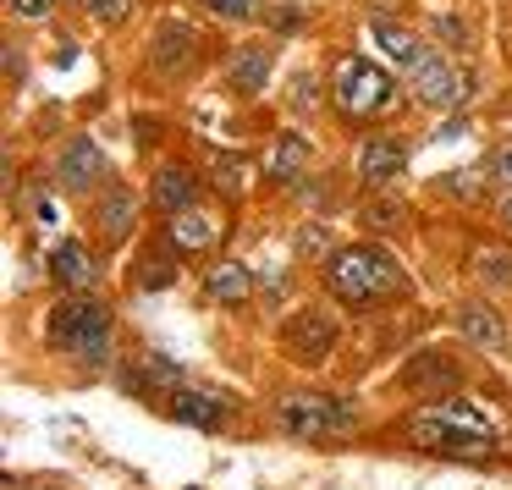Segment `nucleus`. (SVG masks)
Returning <instances> with one entry per match:
<instances>
[{"label":"nucleus","mask_w":512,"mask_h":490,"mask_svg":"<svg viewBox=\"0 0 512 490\" xmlns=\"http://www.w3.org/2000/svg\"><path fill=\"white\" fill-rule=\"evenodd\" d=\"M408 435L419 446H430V452H452V457H479V452H496L501 430L496 419H490L485 408H474V402H441V408H424L413 413Z\"/></svg>","instance_id":"f257e3e1"},{"label":"nucleus","mask_w":512,"mask_h":490,"mask_svg":"<svg viewBox=\"0 0 512 490\" xmlns=\"http://www.w3.org/2000/svg\"><path fill=\"white\" fill-rule=\"evenodd\" d=\"M325 281H331V292L342 303H375V298L402 292V270L391 265V254L375 243L342 248V254L331 259V270H325Z\"/></svg>","instance_id":"f03ea898"},{"label":"nucleus","mask_w":512,"mask_h":490,"mask_svg":"<svg viewBox=\"0 0 512 490\" xmlns=\"http://www.w3.org/2000/svg\"><path fill=\"white\" fill-rule=\"evenodd\" d=\"M50 331H56V342L67 347V353L105 358V347H111V314H105L94 298H72V303H61V309L50 314Z\"/></svg>","instance_id":"7ed1b4c3"},{"label":"nucleus","mask_w":512,"mask_h":490,"mask_svg":"<svg viewBox=\"0 0 512 490\" xmlns=\"http://www.w3.org/2000/svg\"><path fill=\"white\" fill-rule=\"evenodd\" d=\"M331 83H336V105H342V116H353V122H364V116H375V111L391 105L386 67H369V61H358V56L336 61Z\"/></svg>","instance_id":"20e7f679"},{"label":"nucleus","mask_w":512,"mask_h":490,"mask_svg":"<svg viewBox=\"0 0 512 490\" xmlns=\"http://www.w3.org/2000/svg\"><path fill=\"white\" fill-rule=\"evenodd\" d=\"M276 419H281V430H292V435H309V441H320V435H336V430H347V402L309 397V391H292V397H281V402H276Z\"/></svg>","instance_id":"39448f33"},{"label":"nucleus","mask_w":512,"mask_h":490,"mask_svg":"<svg viewBox=\"0 0 512 490\" xmlns=\"http://www.w3.org/2000/svg\"><path fill=\"white\" fill-rule=\"evenodd\" d=\"M408 83L424 105H457L463 100V78H457V72L446 67V56H435V50H419V61L408 67Z\"/></svg>","instance_id":"423d86ee"},{"label":"nucleus","mask_w":512,"mask_h":490,"mask_svg":"<svg viewBox=\"0 0 512 490\" xmlns=\"http://www.w3.org/2000/svg\"><path fill=\"white\" fill-rule=\"evenodd\" d=\"M287 353L298 358V364H320L325 353H331V342H336V325L325 320L320 309H303V314H292L287 320Z\"/></svg>","instance_id":"0eeeda50"},{"label":"nucleus","mask_w":512,"mask_h":490,"mask_svg":"<svg viewBox=\"0 0 512 490\" xmlns=\"http://www.w3.org/2000/svg\"><path fill=\"white\" fill-rule=\"evenodd\" d=\"M171 419L193 424V430H221V424L232 419V402L210 397V391H177V397H171Z\"/></svg>","instance_id":"6e6552de"},{"label":"nucleus","mask_w":512,"mask_h":490,"mask_svg":"<svg viewBox=\"0 0 512 490\" xmlns=\"http://www.w3.org/2000/svg\"><path fill=\"white\" fill-rule=\"evenodd\" d=\"M105 171V155L89 144V138H78V144H67L61 149V160H56V177L67 182V188H89L94 177Z\"/></svg>","instance_id":"1a4fd4ad"},{"label":"nucleus","mask_w":512,"mask_h":490,"mask_svg":"<svg viewBox=\"0 0 512 490\" xmlns=\"http://www.w3.org/2000/svg\"><path fill=\"white\" fill-rule=\"evenodd\" d=\"M369 39H375V50H380V56L391 61V67H402V72H408L413 61H419V50H424L419 39L408 34V28L386 23V17H375V23H369Z\"/></svg>","instance_id":"9d476101"},{"label":"nucleus","mask_w":512,"mask_h":490,"mask_svg":"<svg viewBox=\"0 0 512 490\" xmlns=\"http://www.w3.org/2000/svg\"><path fill=\"white\" fill-rule=\"evenodd\" d=\"M457 320H463L468 342L485 347V353H501V347H507V325H501V314L485 309V303H463V314H457Z\"/></svg>","instance_id":"9b49d317"},{"label":"nucleus","mask_w":512,"mask_h":490,"mask_svg":"<svg viewBox=\"0 0 512 490\" xmlns=\"http://www.w3.org/2000/svg\"><path fill=\"white\" fill-rule=\"evenodd\" d=\"M402 171V144L397 138H364L358 149V177L364 182H391Z\"/></svg>","instance_id":"f8f14e48"},{"label":"nucleus","mask_w":512,"mask_h":490,"mask_svg":"<svg viewBox=\"0 0 512 490\" xmlns=\"http://www.w3.org/2000/svg\"><path fill=\"white\" fill-rule=\"evenodd\" d=\"M155 67L171 72V78L193 67V28H188V23H166V28H160V39H155Z\"/></svg>","instance_id":"ddd939ff"},{"label":"nucleus","mask_w":512,"mask_h":490,"mask_svg":"<svg viewBox=\"0 0 512 490\" xmlns=\"http://www.w3.org/2000/svg\"><path fill=\"white\" fill-rule=\"evenodd\" d=\"M215 221L204 210H177L171 215V243L182 248V254H204V248H215Z\"/></svg>","instance_id":"4468645a"},{"label":"nucleus","mask_w":512,"mask_h":490,"mask_svg":"<svg viewBox=\"0 0 512 490\" xmlns=\"http://www.w3.org/2000/svg\"><path fill=\"white\" fill-rule=\"evenodd\" d=\"M155 199H160V210H193V199H199V182H193V171H182V166H160L155 171Z\"/></svg>","instance_id":"2eb2a0df"},{"label":"nucleus","mask_w":512,"mask_h":490,"mask_svg":"<svg viewBox=\"0 0 512 490\" xmlns=\"http://www.w3.org/2000/svg\"><path fill=\"white\" fill-rule=\"evenodd\" d=\"M303 166H309V144H303L298 133H281L276 144H270V155H265L270 182H292V177H303Z\"/></svg>","instance_id":"dca6fc26"},{"label":"nucleus","mask_w":512,"mask_h":490,"mask_svg":"<svg viewBox=\"0 0 512 490\" xmlns=\"http://www.w3.org/2000/svg\"><path fill=\"white\" fill-rule=\"evenodd\" d=\"M50 276H56L61 287H72V292L89 287L94 265H89V254H83V243H56V254H50Z\"/></svg>","instance_id":"f3484780"},{"label":"nucleus","mask_w":512,"mask_h":490,"mask_svg":"<svg viewBox=\"0 0 512 490\" xmlns=\"http://www.w3.org/2000/svg\"><path fill=\"white\" fill-rule=\"evenodd\" d=\"M402 380H408L413 391H452L457 386V364H452V358H441V353H424V358H413V364H408V375H402Z\"/></svg>","instance_id":"a211bd4d"},{"label":"nucleus","mask_w":512,"mask_h":490,"mask_svg":"<svg viewBox=\"0 0 512 490\" xmlns=\"http://www.w3.org/2000/svg\"><path fill=\"white\" fill-rule=\"evenodd\" d=\"M204 287H210V298H221V303H243V298H254V270L248 265H215Z\"/></svg>","instance_id":"6ab92c4d"},{"label":"nucleus","mask_w":512,"mask_h":490,"mask_svg":"<svg viewBox=\"0 0 512 490\" xmlns=\"http://www.w3.org/2000/svg\"><path fill=\"white\" fill-rule=\"evenodd\" d=\"M265 78H270V56H265V50H237V56H232V89L259 94V89H265Z\"/></svg>","instance_id":"aec40b11"},{"label":"nucleus","mask_w":512,"mask_h":490,"mask_svg":"<svg viewBox=\"0 0 512 490\" xmlns=\"http://www.w3.org/2000/svg\"><path fill=\"white\" fill-rule=\"evenodd\" d=\"M133 210H138V199H133L127 188L105 193V204H100V232H105V237H122L127 226H133Z\"/></svg>","instance_id":"412c9836"},{"label":"nucleus","mask_w":512,"mask_h":490,"mask_svg":"<svg viewBox=\"0 0 512 490\" xmlns=\"http://www.w3.org/2000/svg\"><path fill=\"white\" fill-rule=\"evenodd\" d=\"M166 281H171V265H166V259H160V254H149L144 265H138V287H144V292L166 287Z\"/></svg>","instance_id":"4be33fe9"},{"label":"nucleus","mask_w":512,"mask_h":490,"mask_svg":"<svg viewBox=\"0 0 512 490\" xmlns=\"http://www.w3.org/2000/svg\"><path fill=\"white\" fill-rule=\"evenodd\" d=\"M215 182H221L226 193H237V188H243V160H237V155H215Z\"/></svg>","instance_id":"5701e85b"},{"label":"nucleus","mask_w":512,"mask_h":490,"mask_svg":"<svg viewBox=\"0 0 512 490\" xmlns=\"http://www.w3.org/2000/svg\"><path fill=\"white\" fill-rule=\"evenodd\" d=\"M89 6H94L100 23H127V17H133V0H89Z\"/></svg>","instance_id":"b1692460"},{"label":"nucleus","mask_w":512,"mask_h":490,"mask_svg":"<svg viewBox=\"0 0 512 490\" xmlns=\"http://www.w3.org/2000/svg\"><path fill=\"white\" fill-rule=\"evenodd\" d=\"M215 17H254L259 12V0H204Z\"/></svg>","instance_id":"393cba45"},{"label":"nucleus","mask_w":512,"mask_h":490,"mask_svg":"<svg viewBox=\"0 0 512 490\" xmlns=\"http://www.w3.org/2000/svg\"><path fill=\"white\" fill-rule=\"evenodd\" d=\"M435 28H441V39H446V45H468L463 17H435Z\"/></svg>","instance_id":"a878e982"},{"label":"nucleus","mask_w":512,"mask_h":490,"mask_svg":"<svg viewBox=\"0 0 512 490\" xmlns=\"http://www.w3.org/2000/svg\"><path fill=\"white\" fill-rule=\"evenodd\" d=\"M364 221H369V226H397V221H402V210H397V204H369Z\"/></svg>","instance_id":"bb28decb"},{"label":"nucleus","mask_w":512,"mask_h":490,"mask_svg":"<svg viewBox=\"0 0 512 490\" xmlns=\"http://www.w3.org/2000/svg\"><path fill=\"white\" fill-rule=\"evenodd\" d=\"M303 28V12L298 6H287V12H276V34H298Z\"/></svg>","instance_id":"cd10ccee"},{"label":"nucleus","mask_w":512,"mask_h":490,"mask_svg":"<svg viewBox=\"0 0 512 490\" xmlns=\"http://www.w3.org/2000/svg\"><path fill=\"white\" fill-rule=\"evenodd\" d=\"M298 248H303V254H320V248H325L320 226H303V232H298Z\"/></svg>","instance_id":"c85d7f7f"},{"label":"nucleus","mask_w":512,"mask_h":490,"mask_svg":"<svg viewBox=\"0 0 512 490\" xmlns=\"http://www.w3.org/2000/svg\"><path fill=\"white\" fill-rule=\"evenodd\" d=\"M12 12H17V17H45L50 0H12Z\"/></svg>","instance_id":"c756f323"},{"label":"nucleus","mask_w":512,"mask_h":490,"mask_svg":"<svg viewBox=\"0 0 512 490\" xmlns=\"http://www.w3.org/2000/svg\"><path fill=\"white\" fill-rule=\"evenodd\" d=\"M496 177L512 188V149H501V155H496Z\"/></svg>","instance_id":"7c9ffc66"},{"label":"nucleus","mask_w":512,"mask_h":490,"mask_svg":"<svg viewBox=\"0 0 512 490\" xmlns=\"http://www.w3.org/2000/svg\"><path fill=\"white\" fill-rule=\"evenodd\" d=\"M501 221H507V226H512V188H507V193H501Z\"/></svg>","instance_id":"2f4dec72"}]
</instances>
